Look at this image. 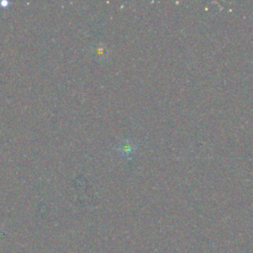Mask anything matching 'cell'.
Masks as SVG:
<instances>
[{"mask_svg": "<svg viewBox=\"0 0 253 253\" xmlns=\"http://www.w3.org/2000/svg\"><path fill=\"white\" fill-rule=\"evenodd\" d=\"M136 149H137V147H136L135 143H134L133 141L128 140V139L121 141L116 146V149L119 151V153L128 159L131 158L135 153Z\"/></svg>", "mask_w": 253, "mask_h": 253, "instance_id": "cell-1", "label": "cell"}, {"mask_svg": "<svg viewBox=\"0 0 253 253\" xmlns=\"http://www.w3.org/2000/svg\"><path fill=\"white\" fill-rule=\"evenodd\" d=\"M92 53L98 60H104L108 57V48L104 43H99L92 47Z\"/></svg>", "mask_w": 253, "mask_h": 253, "instance_id": "cell-2", "label": "cell"}, {"mask_svg": "<svg viewBox=\"0 0 253 253\" xmlns=\"http://www.w3.org/2000/svg\"><path fill=\"white\" fill-rule=\"evenodd\" d=\"M0 4H1V6H3V7H7L8 4H9V2L6 1V0H2V1L0 2Z\"/></svg>", "mask_w": 253, "mask_h": 253, "instance_id": "cell-3", "label": "cell"}]
</instances>
